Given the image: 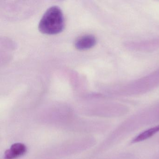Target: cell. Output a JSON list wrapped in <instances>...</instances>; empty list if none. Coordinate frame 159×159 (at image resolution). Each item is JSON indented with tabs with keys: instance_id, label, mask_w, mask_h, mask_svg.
Returning <instances> with one entry per match:
<instances>
[{
	"instance_id": "cell-2",
	"label": "cell",
	"mask_w": 159,
	"mask_h": 159,
	"mask_svg": "<svg viewBox=\"0 0 159 159\" xmlns=\"http://www.w3.org/2000/svg\"><path fill=\"white\" fill-rule=\"evenodd\" d=\"M96 43V39L93 35H87L78 38L75 42V47L79 50H86L92 48Z\"/></svg>"
},
{
	"instance_id": "cell-4",
	"label": "cell",
	"mask_w": 159,
	"mask_h": 159,
	"mask_svg": "<svg viewBox=\"0 0 159 159\" xmlns=\"http://www.w3.org/2000/svg\"><path fill=\"white\" fill-rule=\"evenodd\" d=\"M159 132V125L146 130L137 136L132 140V143H138L146 140Z\"/></svg>"
},
{
	"instance_id": "cell-3",
	"label": "cell",
	"mask_w": 159,
	"mask_h": 159,
	"mask_svg": "<svg viewBox=\"0 0 159 159\" xmlns=\"http://www.w3.org/2000/svg\"><path fill=\"white\" fill-rule=\"evenodd\" d=\"M26 152V147L22 143H15L12 145L10 149L6 151L4 154L5 159H14L22 156Z\"/></svg>"
},
{
	"instance_id": "cell-1",
	"label": "cell",
	"mask_w": 159,
	"mask_h": 159,
	"mask_svg": "<svg viewBox=\"0 0 159 159\" xmlns=\"http://www.w3.org/2000/svg\"><path fill=\"white\" fill-rule=\"evenodd\" d=\"M65 19L61 9L57 6L50 7L40 21L39 29L41 33L55 35L63 31Z\"/></svg>"
}]
</instances>
